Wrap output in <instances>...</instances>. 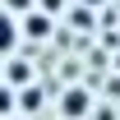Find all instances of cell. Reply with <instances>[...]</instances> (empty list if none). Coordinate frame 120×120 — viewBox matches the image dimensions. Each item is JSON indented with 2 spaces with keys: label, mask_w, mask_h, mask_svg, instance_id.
Instances as JSON below:
<instances>
[{
  "label": "cell",
  "mask_w": 120,
  "mask_h": 120,
  "mask_svg": "<svg viewBox=\"0 0 120 120\" xmlns=\"http://www.w3.org/2000/svg\"><path fill=\"white\" fill-rule=\"evenodd\" d=\"M9 111H14V88L0 83V116H9Z\"/></svg>",
  "instance_id": "5"
},
{
  "label": "cell",
  "mask_w": 120,
  "mask_h": 120,
  "mask_svg": "<svg viewBox=\"0 0 120 120\" xmlns=\"http://www.w3.org/2000/svg\"><path fill=\"white\" fill-rule=\"evenodd\" d=\"M56 37V19L32 5L28 14H19V42H51Z\"/></svg>",
  "instance_id": "2"
},
{
  "label": "cell",
  "mask_w": 120,
  "mask_h": 120,
  "mask_svg": "<svg viewBox=\"0 0 120 120\" xmlns=\"http://www.w3.org/2000/svg\"><path fill=\"white\" fill-rule=\"evenodd\" d=\"M32 79H37V69H32L28 60H5V65H0V83H9V88H23Z\"/></svg>",
  "instance_id": "3"
},
{
  "label": "cell",
  "mask_w": 120,
  "mask_h": 120,
  "mask_svg": "<svg viewBox=\"0 0 120 120\" xmlns=\"http://www.w3.org/2000/svg\"><path fill=\"white\" fill-rule=\"evenodd\" d=\"M0 120H28V116H19V111H9V116H0Z\"/></svg>",
  "instance_id": "8"
},
{
  "label": "cell",
  "mask_w": 120,
  "mask_h": 120,
  "mask_svg": "<svg viewBox=\"0 0 120 120\" xmlns=\"http://www.w3.org/2000/svg\"><path fill=\"white\" fill-rule=\"evenodd\" d=\"M116 69H120V56H116Z\"/></svg>",
  "instance_id": "10"
},
{
  "label": "cell",
  "mask_w": 120,
  "mask_h": 120,
  "mask_svg": "<svg viewBox=\"0 0 120 120\" xmlns=\"http://www.w3.org/2000/svg\"><path fill=\"white\" fill-rule=\"evenodd\" d=\"M0 9H9V14H28V9H32V0H0Z\"/></svg>",
  "instance_id": "6"
},
{
  "label": "cell",
  "mask_w": 120,
  "mask_h": 120,
  "mask_svg": "<svg viewBox=\"0 0 120 120\" xmlns=\"http://www.w3.org/2000/svg\"><path fill=\"white\" fill-rule=\"evenodd\" d=\"M14 51H19V19L0 9V56H14Z\"/></svg>",
  "instance_id": "4"
},
{
  "label": "cell",
  "mask_w": 120,
  "mask_h": 120,
  "mask_svg": "<svg viewBox=\"0 0 120 120\" xmlns=\"http://www.w3.org/2000/svg\"><path fill=\"white\" fill-rule=\"evenodd\" d=\"M92 111H97V102H92V92L83 88V83L65 88V92H60V102H56V116H60V120H88Z\"/></svg>",
  "instance_id": "1"
},
{
  "label": "cell",
  "mask_w": 120,
  "mask_h": 120,
  "mask_svg": "<svg viewBox=\"0 0 120 120\" xmlns=\"http://www.w3.org/2000/svg\"><path fill=\"white\" fill-rule=\"evenodd\" d=\"M74 28H92V14H88V9H74Z\"/></svg>",
  "instance_id": "7"
},
{
  "label": "cell",
  "mask_w": 120,
  "mask_h": 120,
  "mask_svg": "<svg viewBox=\"0 0 120 120\" xmlns=\"http://www.w3.org/2000/svg\"><path fill=\"white\" fill-rule=\"evenodd\" d=\"M88 5H102V0H88Z\"/></svg>",
  "instance_id": "9"
}]
</instances>
